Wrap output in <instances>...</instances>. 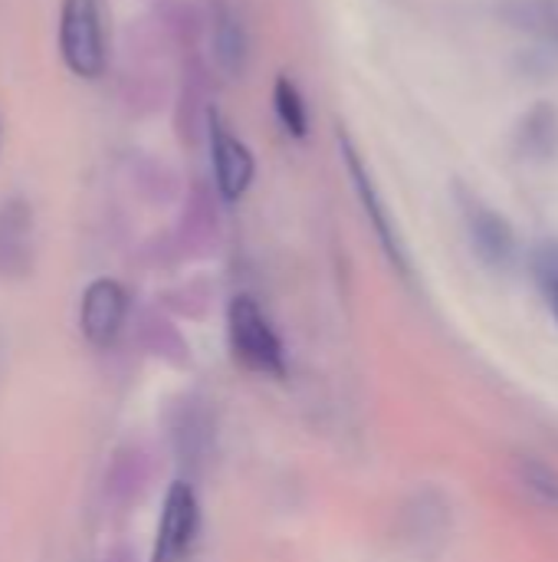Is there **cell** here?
I'll return each instance as SVG.
<instances>
[{
  "instance_id": "1",
  "label": "cell",
  "mask_w": 558,
  "mask_h": 562,
  "mask_svg": "<svg viewBox=\"0 0 558 562\" xmlns=\"http://www.w3.org/2000/svg\"><path fill=\"white\" fill-rule=\"evenodd\" d=\"M227 333H230V352L234 359L257 375L266 379H283L286 375V359H283V342L273 333L270 319L250 296H237L227 313Z\"/></svg>"
},
{
  "instance_id": "2",
  "label": "cell",
  "mask_w": 558,
  "mask_h": 562,
  "mask_svg": "<svg viewBox=\"0 0 558 562\" xmlns=\"http://www.w3.org/2000/svg\"><path fill=\"white\" fill-rule=\"evenodd\" d=\"M59 46L62 59L76 76H99L105 66V36L99 0H66L62 23H59Z\"/></svg>"
},
{
  "instance_id": "3",
  "label": "cell",
  "mask_w": 558,
  "mask_h": 562,
  "mask_svg": "<svg viewBox=\"0 0 558 562\" xmlns=\"http://www.w3.org/2000/svg\"><path fill=\"white\" fill-rule=\"evenodd\" d=\"M460 207H464L467 234H470L477 257L490 270H510V263L516 257V234H513L510 221L503 214H497L490 204H483L480 198H474L470 191H460Z\"/></svg>"
},
{
  "instance_id": "4",
  "label": "cell",
  "mask_w": 558,
  "mask_h": 562,
  "mask_svg": "<svg viewBox=\"0 0 558 562\" xmlns=\"http://www.w3.org/2000/svg\"><path fill=\"white\" fill-rule=\"evenodd\" d=\"M197 530H201L197 497L184 481H178L164 497V510H161V524H158V543H155V562H184V557L191 553V547L197 540Z\"/></svg>"
},
{
  "instance_id": "5",
  "label": "cell",
  "mask_w": 558,
  "mask_h": 562,
  "mask_svg": "<svg viewBox=\"0 0 558 562\" xmlns=\"http://www.w3.org/2000/svg\"><path fill=\"white\" fill-rule=\"evenodd\" d=\"M125 310H128V296L115 280H95L86 296H82V333L95 349H109L125 323Z\"/></svg>"
},
{
  "instance_id": "6",
  "label": "cell",
  "mask_w": 558,
  "mask_h": 562,
  "mask_svg": "<svg viewBox=\"0 0 558 562\" xmlns=\"http://www.w3.org/2000/svg\"><path fill=\"white\" fill-rule=\"evenodd\" d=\"M210 155H214V175L227 201H237L250 181H253V158L243 142H237L217 119L210 122Z\"/></svg>"
},
{
  "instance_id": "7",
  "label": "cell",
  "mask_w": 558,
  "mask_h": 562,
  "mask_svg": "<svg viewBox=\"0 0 558 562\" xmlns=\"http://www.w3.org/2000/svg\"><path fill=\"white\" fill-rule=\"evenodd\" d=\"M342 151H345V165L352 171L355 191H358V198H362V204H365V211H368V217H372V224H375V231H378V237H382V244L388 250V257L395 260V267L408 270L405 247H401V240L395 234V224H391V217H388V211H385V204H382V198H378V191H375V184H372V178H368V171L362 165V158L355 155V148L345 138H342Z\"/></svg>"
},
{
  "instance_id": "8",
  "label": "cell",
  "mask_w": 558,
  "mask_h": 562,
  "mask_svg": "<svg viewBox=\"0 0 558 562\" xmlns=\"http://www.w3.org/2000/svg\"><path fill=\"white\" fill-rule=\"evenodd\" d=\"M500 16L513 30L558 46V0H503Z\"/></svg>"
},
{
  "instance_id": "9",
  "label": "cell",
  "mask_w": 558,
  "mask_h": 562,
  "mask_svg": "<svg viewBox=\"0 0 558 562\" xmlns=\"http://www.w3.org/2000/svg\"><path fill=\"white\" fill-rule=\"evenodd\" d=\"M516 148L526 158H553L558 151V112L549 102H539L516 128Z\"/></svg>"
},
{
  "instance_id": "10",
  "label": "cell",
  "mask_w": 558,
  "mask_h": 562,
  "mask_svg": "<svg viewBox=\"0 0 558 562\" xmlns=\"http://www.w3.org/2000/svg\"><path fill=\"white\" fill-rule=\"evenodd\" d=\"M520 487L546 510H558V471L539 458H523L516 464Z\"/></svg>"
},
{
  "instance_id": "11",
  "label": "cell",
  "mask_w": 558,
  "mask_h": 562,
  "mask_svg": "<svg viewBox=\"0 0 558 562\" xmlns=\"http://www.w3.org/2000/svg\"><path fill=\"white\" fill-rule=\"evenodd\" d=\"M533 277L558 323V240H543L533 250Z\"/></svg>"
},
{
  "instance_id": "12",
  "label": "cell",
  "mask_w": 558,
  "mask_h": 562,
  "mask_svg": "<svg viewBox=\"0 0 558 562\" xmlns=\"http://www.w3.org/2000/svg\"><path fill=\"white\" fill-rule=\"evenodd\" d=\"M276 112L286 125L289 135H306V109H303V99L296 92V86L289 79H280L276 82Z\"/></svg>"
}]
</instances>
